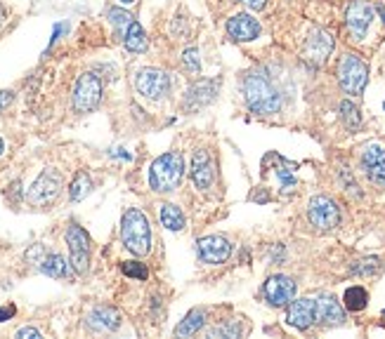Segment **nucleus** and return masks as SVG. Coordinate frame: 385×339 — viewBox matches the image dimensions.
I'll list each match as a JSON object with an SVG mask.
<instances>
[{
    "instance_id": "27",
    "label": "nucleus",
    "mask_w": 385,
    "mask_h": 339,
    "mask_svg": "<svg viewBox=\"0 0 385 339\" xmlns=\"http://www.w3.org/2000/svg\"><path fill=\"white\" fill-rule=\"evenodd\" d=\"M90 188H92L90 177H87L85 172H79V175H76V179H74V184H71V188H69V198L74 203L83 201L87 193H90Z\"/></svg>"
},
{
    "instance_id": "33",
    "label": "nucleus",
    "mask_w": 385,
    "mask_h": 339,
    "mask_svg": "<svg viewBox=\"0 0 385 339\" xmlns=\"http://www.w3.org/2000/svg\"><path fill=\"white\" fill-rule=\"evenodd\" d=\"M183 64L187 66L189 71H199L201 69V57H199V50L196 47H189V50H185V54H183Z\"/></svg>"
},
{
    "instance_id": "41",
    "label": "nucleus",
    "mask_w": 385,
    "mask_h": 339,
    "mask_svg": "<svg viewBox=\"0 0 385 339\" xmlns=\"http://www.w3.org/2000/svg\"><path fill=\"white\" fill-rule=\"evenodd\" d=\"M3 149H5V144H3V139H0V155H3Z\"/></svg>"
},
{
    "instance_id": "26",
    "label": "nucleus",
    "mask_w": 385,
    "mask_h": 339,
    "mask_svg": "<svg viewBox=\"0 0 385 339\" xmlns=\"http://www.w3.org/2000/svg\"><path fill=\"white\" fill-rule=\"evenodd\" d=\"M366 302H368V294H366L364 287H360V285L348 287L345 294H343V304H345V309H348V311L366 309Z\"/></svg>"
},
{
    "instance_id": "2",
    "label": "nucleus",
    "mask_w": 385,
    "mask_h": 339,
    "mask_svg": "<svg viewBox=\"0 0 385 339\" xmlns=\"http://www.w3.org/2000/svg\"><path fill=\"white\" fill-rule=\"evenodd\" d=\"M121 241L137 257H145L152 248V229L149 219L142 210L130 208L125 210L123 219H121Z\"/></svg>"
},
{
    "instance_id": "10",
    "label": "nucleus",
    "mask_w": 385,
    "mask_h": 339,
    "mask_svg": "<svg viewBox=\"0 0 385 339\" xmlns=\"http://www.w3.org/2000/svg\"><path fill=\"white\" fill-rule=\"evenodd\" d=\"M373 19V8L366 3V0H352L348 12H345V24H348V31L352 36V41H362L366 36L368 26H371Z\"/></svg>"
},
{
    "instance_id": "28",
    "label": "nucleus",
    "mask_w": 385,
    "mask_h": 339,
    "mask_svg": "<svg viewBox=\"0 0 385 339\" xmlns=\"http://www.w3.org/2000/svg\"><path fill=\"white\" fill-rule=\"evenodd\" d=\"M381 259L378 257H366V259H360V262L352 264V274L355 276H373L381 271Z\"/></svg>"
},
{
    "instance_id": "9",
    "label": "nucleus",
    "mask_w": 385,
    "mask_h": 339,
    "mask_svg": "<svg viewBox=\"0 0 385 339\" xmlns=\"http://www.w3.org/2000/svg\"><path fill=\"white\" fill-rule=\"evenodd\" d=\"M135 90L147 99H163L170 92V78L161 69H142L135 76Z\"/></svg>"
},
{
    "instance_id": "3",
    "label": "nucleus",
    "mask_w": 385,
    "mask_h": 339,
    "mask_svg": "<svg viewBox=\"0 0 385 339\" xmlns=\"http://www.w3.org/2000/svg\"><path fill=\"white\" fill-rule=\"evenodd\" d=\"M183 175H185V158L180 153L170 151V153L158 155V158L152 163L149 184H152L154 191L168 193V191H175V188L180 186Z\"/></svg>"
},
{
    "instance_id": "17",
    "label": "nucleus",
    "mask_w": 385,
    "mask_h": 339,
    "mask_svg": "<svg viewBox=\"0 0 385 339\" xmlns=\"http://www.w3.org/2000/svg\"><path fill=\"white\" fill-rule=\"evenodd\" d=\"M213 177H216V165H213L211 153L206 149H199L194 153V160H191V179H194L199 191H206L213 184Z\"/></svg>"
},
{
    "instance_id": "31",
    "label": "nucleus",
    "mask_w": 385,
    "mask_h": 339,
    "mask_svg": "<svg viewBox=\"0 0 385 339\" xmlns=\"http://www.w3.org/2000/svg\"><path fill=\"white\" fill-rule=\"evenodd\" d=\"M241 335V325L236 320H227L222 325H216L208 330V337H227V339H236Z\"/></svg>"
},
{
    "instance_id": "13",
    "label": "nucleus",
    "mask_w": 385,
    "mask_h": 339,
    "mask_svg": "<svg viewBox=\"0 0 385 339\" xmlns=\"http://www.w3.org/2000/svg\"><path fill=\"white\" fill-rule=\"evenodd\" d=\"M218 90H220L218 78H203V80L194 83L185 97V111H199L203 107H208L216 99Z\"/></svg>"
},
{
    "instance_id": "40",
    "label": "nucleus",
    "mask_w": 385,
    "mask_h": 339,
    "mask_svg": "<svg viewBox=\"0 0 385 339\" xmlns=\"http://www.w3.org/2000/svg\"><path fill=\"white\" fill-rule=\"evenodd\" d=\"M118 3H123V5H130V3H135V0H118Z\"/></svg>"
},
{
    "instance_id": "22",
    "label": "nucleus",
    "mask_w": 385,
    "mask_h": 339,
    "mask_svg": "<svg viewBox=\"0 0 385 339\" xmlns=\"http://www.w3.org/2000/svg\"><path fill=\"white\" fill-rule=\"evenodd\" d=\"M158 219H161V224L166 226L168 231H183L187 224L183 210L173 203H163L161 208H158Z\"/></svg>"
},
{
    "instance_id": "8",
    "label": "nucleus",
    "mask_w": 385,
    "mask_h": 339,
    "mask_svg": "<svg viewBox=\"0 0 385 339\" xmlns=\"http://www.w3.org/2000/svg\"><path fill=\"white\" fill-rule=\"evenodd\" d=\"M67 245H69V257L74 271L81 276L87 274V269H90V238H87V233L79 224L69 226Z\"/></svg>"
},
{
    "instance_id": "43",
    "label": "nucleus",
    "mask_w": 385,
    "mask_h": 339,
    "mask_svg": "<svg viewBox=\"0 0 385 339\" xmlns=\"http://www.w3.org/2000/svg\"><path fill=\"white\" fill-rule=\"evenodd\" d=\"M383 107H385V104H383Z\"/></svg>"
},
{
    "instance_id": "39",
    "label": "nucleus",
    "mask_w": 385,
    "mask_h": 339,
    "mask_svg": "<svg viewBox=\"0 0 385 339\" xmlns=\"http://www.w3.org/2000/svg\"><path fill=\"white\" fill-rule=\"evenodd\" d=\"M376 12L381 14V19H383V24H385V5H376Z\"/></svg>"
},
{
    "instance_id": "24",
    "label": "nucleus",
    "mask_w": 385,
    "mask_h": 339,
    "mask_svg": "<svg viewBox=\"0 0 385 339\" xmlns=\"http://www.w3.org/2000/svg\"><path fill=\"white\" fill-rule=\"evenodd\" d=\"M277 163H279V168L274 170V175H277L279 184H282V191L284 193L293 191L295 188V165L289 163V160H284L282 155H277Z\"/></svg>"
},
{
    "instance_id": "4",
    "label": "nucleus",
    "mask_w": 385,
    "mask_h": 339,
    "mask_svg": "<svg viewBox=\"0 0 385 339\" xmlns=\"http://www.w3.org/2000/svg\"><path fill=\"white\" fill-rule=\"evenodd\" d=\"M366 80H368L366 64L362 62L357 54H343V59H340V64H338L340 87H343L348 94H352V97H357V94L364 92Z\"/></svg>"
},
{
    "instance_id": "12",
    "label": "nucleus",
    "mask_w": 385,
    "mask_h": 339,
    "mask_svg": "<svg viewBox=\"0 0 385 339\" xmlns=\"http://www.w3.org/2000/svg\"><path fill=\"white\" fill-rule=\"evenodd\" d=\"M262 292H265V299L272 307H286V304H291L295 299V283L293 278L279 274L267 278Z\"/></svg>"
},
{
    "instance_id": "1",
    "label": "nucleus",
    "mask_w": 385,
    "mask_h": 339,
    "mask_svg": "<svg viewBox=\"0 0 385 339\" xmlns=\"http://www.w3.org/2000/svg\"><path fill=\"white\" fill-rule=\"evenodd\" d=\"M244 97L249 109L258 116H272L282 109V94L274 90L262 71H253L244 78Z\"/></svg>"
},
{
    "instance_id": "7",
    "label": "nucleus",
    "mask_w": 385,
    "mask_h": 339,
    "mask_svg": "<svg viewBox=\"0 0 385 339\" xmlns=\"http://www.w3.org/2000/svg\"><path fill=\"white\" fill-rule=\"evenodd\" d=\"M307 219L317 231H331L340 221V210L329 196H315L307 205Z\"/></svg>"
},
{
    "instance_id": "5",
    "label": "nucleus",
    "mask_w": 385,
    "mask_h": 339,
    "mask_svg": "<svg viewBox=\"0 0 385 339\" xmlns=\"http://www.w3.org/2000/svg\"><path fill=\"white\" fill-rule=\"evenodd\" d=\"M59 188H62V175L57 170H43L26 193V201L36 208H45L59 196Z\"/></svg>"
},
{
    "instance_id": "25",
    "label": "nucleus",
    "mask_w": 385,
    "mask_h": 339,
    "mask_svg": "<svg viewBox=\"0 0 385 339\" xmlns=\"http://www.w3.org/2000/svg\"><path fill=\"white\" fill-rule=\"evenodd\" d=\"M123 43H125V47H128L130 52H145V50H147L145 29H142V26L137 24V21H133V24L128 26V31H125Z\"/></svg>"
},
{
    "instance_id": "20",
    "label": "nucleus",
    "mask_w": 385,
    "mask_h": 339,
    "mask_svg": "<svg viewBox=\"0 0 385 339\" xmlns=\"http://www.w3.org/2000/svg\"><path fill=\"white\" fill-rule=\"evenodd\" d=\"M87 325H90L92 330L112 332L121 325V314L112 307H97L90 311V316H87Z\"/></svg>"
},
{
    "instance_id": "11",
    "label": "nucleus",
    "mask_w": 385,
    "mask_h": 339,
    "mask_svg": "<svg viewBox=\"0 0 385 339\" xmlns=\"http://www.w3.org/2000/svg\"><path fill=\"white\" fill-rule=\"evenodd\" d=\"M196 254L203 264H225L232 254V245L222 236H206L196 243Z\"/></svg>"
},
{
    "instance_id": "42",
    "label": "nucleus",
    "mask_w": 385,
    "mask_h": 339,
    "mask_svg": "<svg viewBox=\"0 0 385 339\" xmlns=\"http://www.w3.org/2000/svg\"><path fill=\"white\" fill-rule=\"evenodd\" d=\"M383 318H385V311H383Z\"/></svg>"
},
{
    "instance_id": "14",
    "label": "nucleus",
    "mask_w": 385,
    "mask_h": 339,
    "mask_svg": "<svg viewBox=\"0 0 385 339\" xmlns=\"http://www.w3.org/2000/svg\"><path fill=\"white\" fill-rule=\"evenodd\" d=\"M362 168L373 184L385 186V149L378 144H368L362 153Z\"/></svg>"
},
{
    "instance_id": "6",
    "label": "nucleus",
    "mask_w": 385,
    "mask_h": 339,
    "mask_svg": "<svg viewBox=\"0 0 385 339\" xmlns=\"http://www.w3.org/2000/svg\"><path fill=\"white\" fill-rule=\"evenodd\" d=\"M102 99V80L95 74L79 76L74 85V109L79 113H90Z\"/></svg>"
},
{
    "instance_id": "38",
    "label": "nucleus",
    "mask_w": 385,
    "mask_h": 339,
    "mask_svg": "<svg viewBox=\"0 0 385 339\" xmlns=\"http://www.w3.org/2000/svg\"><path fill=\"white\" fill-rule=\"evenodd\" d=\"M64 31V24H54V33H52V38H50V45H48V50H50L54 43H57V38H59V33Z\"/></svg>"
},
{
    "instance_id": "37",
    "label": "nucleus",
    "mask_w": 385,
    "mask_h": 339,
    "mask_svg": "<svg viewBox=\"0 0 385 339\" xmlns=\"http://www.w3.org/2000/svg\"><path fill=\"white\" fill-rule=\"evenodd\" d=\"M241 3H244V5H249L251 10H262V8H265V3H267V0H241Z\"/></svg>"
},
{
    "instance_id": "34",
    "label": "nucleus",
    "mask_w": 385,
    "mask_h": 339,
    "mask_svg": "<svg viewBox=\"0 0 385 339\" xmlns=\"http://www.w3.org/2000/svg\"><path fill=\"white\" fill-rule=\"evenodd\" d=\"M17 314V309L10 304V307H0V323H5V320H10L12 316Z\"/></svg>"
},
{
    "instance_id": "32",
    "label": "nucleus",
    "mask_w": 385,
    "mask_h": 339,
    "mask_svg": "<svg viewBox=\"0 0 385 339\" xmlns=\"http://www.w3.org/2000/svg\"><path fill=\"white\" fill-rule=\"evenodd\" d=\"M121 271H123L128 278H137V281H147V276H149L147 266L140 262H123L121 264Z\"/></svg>"
},
{
    "instance_id": "30",
    "label": "nucleus",
    "mask_w": 385,
    "mask_h": 339,
    "mask_svg": "<svg viewBox=\"0 0 385 339\" xmlns=\"http://www.w3.org/2000/svg\"><path fill=\"white\" fill-rule=\"evenodd\" d=\"M340 116H343L345 127H348V130H357V127L362 125L360 109H357L352 102H343V104H340Z\"/></svg>"
},
{
    "instance_id": "29",
    "label": "nucleus",
    "mask_w": 385,
    "mask_h": 339,
    "mask_svg": "<svg viewBox=\"0 0 385 339\" xmlns=\"http://www.w3.org/2000/svg\"><path fill=\"white\" fill-rule=\"evenodd\" d=\"M107 17H109V21H112L116 29L123 33L125 36V31H128V26L133 24V14L130 12H125V10H118V8H112V10H107Z\"/></svg>"
},
{
    "instance_id": "35",
    "label": "nucleus",
    "mask_w": 385,
    "mask_h": 339,
    "mask_svg": "<svg viewBox=\"0 0 385 339\" xmlns=\"http://www.w3.org/2000/svg\"><path fill=\"white\" fill-rule=\"evenodd\" d=\"M17 337H19V339H26V337H34V339H38V337H41V332L34 330V327H21V330L17 332Z\"/></svg>"
},
{
    "instance_id": "16",
    "label": "nucleus",
    "mask_w": 385,
    "mask_h": 339,
    "mask_svg": "<svg viewBox=\"0 0 385 339\" xmlns=\"http://www.w3.org/2000/svg\"><path fill=\"white\" fill-rule=\"evenodd\" d=\"M227 33L236 43H251L260 36V24H258V19H253L251 14L241 12V14H234L232 19L227 21Z\"/></svg>"
},
{
    "instance_id": "23",
    "label": "nucleus",
    "mask_w": 385,
    "mask_h": 339,
    "mask_svg": "<svg viewBox=\"0 0 385 339\" xmlns=\"http://www.w3.org/2000/svg\"><path fill=\"white\" fill-rule=\"evenodd\" d=\"M203 323H206V311L203 309H191L189 314L185 316V320L175 327V337H191L201 330Z\"/></svg>"
},
{
    "instance_id": "18",
    "label": "nucleus",
    "mask_w": 385,
    "mask_h": 339,
    "mask_svg": "<svg viewBox=\"0 0 385 339\" xmlns=\"http://www.w3.org/2000/svg\"><path fill=\"white\" fill-rule=\"evenodd\" d=\"M331 50H333V38L329 36L326 31L315 29L310 33V38H307L305 57L315 64H322V62H326V57L331 54Z\"/></svg>"
},
{
    "instance_id": "15",
    "label": "nucleus",
    "mask_w": 385,
    "mask_h": 339,
    "mask_svg": "<svg viewBox=\"0 0 385 339\" xmlns=\"http://www.w3.org/2000/svg\"><path fill=\"white\" fill-rule=\"evenodd\" d=\"M286 320L289 325H293L295 330H307L317 320V307L315 299H293L286 311Z\"/></svg>"
},
{
    "instance_id": "36",
    "label": "nucleus",
    "mask_w": 385,
    "mask_h": 339,
    "mask_svg": "<svg viewBox=\"0 0 385 339\" xmlns=\"http://www.w3.org/2000/svg\"><path fill=\"white\" fill-rule=\"evenodd\" d=\"M12 99H14V94H12V92H8V90H3V92H0V111H3V109H8V107H10V102H12Z\"/></svg>"
},
{
    "instance_id": "19",
    "label": "nucleus",
    "mask_w": 385,
    "mask_h": 339,
    "mask_svg": "<svg viewBox=\"0 0 385 339\" xmlns=\"http://www.w3.org/2000/svg\"><path fill=\"white\" fill-rule=\"evenodd\" d=\"M317 307V320L324 325H343L345 323V311L335 302V297H329V294H322V297L315 299Z\"/></svg>"
},
{
    "instance_id": "21",
    "label": "nucleus",
    "mask_w": 385,
    "mask_h": 339,
    "mask_svg": "<svg viewBox=\"0 0 385 339\" xmlns=\"http://www.w3.org/2000/svg\"><path fill=\"white\" fill-rule=\"evenodd\" d=\"M71 262L62 257V254H45V257L38 262V271L50 278H71Z\"/></svg>"
}]
</instances>
